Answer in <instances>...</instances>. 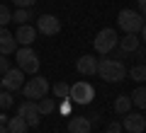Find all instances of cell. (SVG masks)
<instances>
[{
    "label": "cell",
    "mask_w": 146,
    "mask_h": 133,
    "mask_svg": "<svg viewBox=\"0 0 146 133\" xmlns=\"http://www.w3.org/2000/svg\"><path fill=\"white\" fill-rule=\"evenodd\" d=\"M10 22H12V12H10V7L0 3V27H7Z\"/></svg>",
    "instance_id": "24"
},
{
    "label": "cell",
    "mask_w": 146,
    "mask_h": 133,
    "mask_svg": "<svg viewBox=\"0 0 146 133\" xmlns=\"http://www.w3.org/2000/svg\"><path fill=\"white\" fill-rule=\"evenodd\" d=\"M27 20H32V7H17V12H12V22L17 24H27Z\"/></svg>",
    "instance_id": "21"
},
{
    "label": "cell",
    "mask_w": 146,
    "mask_h": 133,
    "mask_svg": "<svg viewBox=\"0 0 146 133\" xmlns=\"http://www.w3.org/2000/svg\"><path fill=\"white\" fill-rule=\"evenodd\" d=\"M122 128L129 133H144L146 131V116L141 111H134V114H124V121H122Z\"/></svg>",
    "instance_id": "9"
},
{
    "label": "cell",
    "mask_w": 146,
    "mask_h": 133,
    "mask_svg": "<svg viewBox=\"0 0 146 133\" xmlns=\"http://www.w3.org/2000/svg\"><path fill=\"white\" fill-rule=\"evenodd\" d=\"M12 3H15L17 7H34L36 0H12Z\"/></svg>",
    "instance_id": "28"
},
{
    "label": "cell",
    "mask_w": 146,
    "mask_h": 133,
    "mask_svg": "<svg viewBox=\"0 0 146 133\" xmlns=\"http://www.w3.org/2000/svg\"><path fill=\"white\" fill-rule=\"evenodd\" d=\"M124 128H122V123L119 121H112V123H107V128H105V133H122Z\"/></svg>",
    "instance_id": "26"
},
{
    "label": "cell",
    "mask_w": 146,
    "mask_h": 133,
    "mask_svg": "<svg viewBox=\"0 0 146 133\" xmlns=\"http://www.w3.org/2000/svg\"><path fill=\"white\" fill-rule=\"evenodd\" d=\"M0 123H5V126H7V116H5V114H0Z\"/></svg>",
    "instance_id": "32"
},
{
    "label": "cell",
    "mask_w": 146,
    "mask_h": 133,
    "mask_svg": "<svg viewBox=\"0 0 146 133\" xmlns=\"http://www.w3.org/2000/svg\"><path fill=\"white\" fill-rule=\"evenodd\" d=\"M27 128H29V126H27V121L20 116V114L7 119V131H10V133H27Z\"/></svg>",
    "instance_id": "16"
},
{
    "label": "cell",
    "mask_w": 146,
    "mask_h": 133,
    "mask_svg": "<svg viewBox=\"0 0 146 133\" xmlns=\"http://www.w3.org/2000/svg\"><path fill=\"white\" fill-rule=\"evenodd\" d=\"M136 3H139V7H141L139 15H141V17H146V0H136Z\"/></svg>",
    "instance_id": "29"
},
{
    "label": "cell",
    "mask_w": 146,
    "mask_h": 133,
    "mask_svg": "<svg viewBox=\"0 0 146 133\" xmlns=\"http://www.w3.org/2000/svg\"><path fill=\"white\" fill-rule=\"evenodd\" d=\"M0 133H10V131H7V126H5V123H0Z\"/></svg>",
    "instance_id": "33"
},
{
    "label": "cell",
    "mask_w": 146,
    "mask_h": 133,
    "mask_svg": "<svg viewBox=\"0 0 146 133\" xmlns=\"http://www.w3.org/2000/svg\"><path fill=\"white\" fill-rule=\"evenodd\" d=\"M117 24L122 27L124 34H139L141 27H144V20H141V15L136 10H119V15H117Z\"/></svg>",
    "instance_id": "6"
},
{
    "label": "cell",
    "mask_w": 146,
    "mask_h": 133,
    "mask_svg": "<svg viewBox=\"0 0 146 133\" xmlns=\"http://www.w3.org/2000/svg\"><path fill=\"white\" fill-rule=\"evenodd\" d=\"M76 68H78L80 75H88V77H90V75H95V73H98V58L85 53V56H80V58H78Z\"/></svg>",
    "instance_id": "14"
},
{
    "label": "cell",
    "mask_w": 146,
    "mask_h": 133,
    "mask_svg": "<svg viewBox=\"0 0 146 133\" xmlns=\"http://www.w3.org/2000/svg\"><path fill=\"white\" fill-rule=\"evenodd\" d=\"M117 46L122 48V53H134L136 48L141 46V39L136 34H124L119 41H117Z\"/></svg>",
    "instance_id": "15"
},
{
    "label": "cell",
    "mask_w": 146,
    "mask_h": 133,
    "mask_svg": "<svg viewBox=\"0 0 146 133\" xmlns=\"http://www.w3.org/2000/svg\"><path fill=\"white\" fill-rule=\"evenodd\" d=\"M7 70H10V58H5V56H0V75H5Z\"/></svg>",
    "instance_id": "27"
},
{
    "label": "cell",
    "mask_w": 146,
    "mask_h": 133,
    "mask_svg": "<svg viewBox=\"0 0 146 133\" xmlns=\"http://www.w3.org/2000/svg\"><path fill=\"white\" fill-rule=\"evenodd\" d=\"M22 85H25V73H22L20 68H10V70L3 75V90H7V92L22 90Z\"/></svg>",
    "instance_id": "10"
},
{
    "label": "cell",
    "mask_w": 146,
    "mask_h": 133,
    "mask_svg": "<svg viewBox=\"0 0 146 133\" xmlns=\"http://www.w3.org/2000/svg\"><path fill=\"white\" fill-rule=\"evenodd\" d=\"M15 51H17L15 34H10L5 27H0V53H3V56H10V53H15Z\"/></svg>",
    "instance_id": "12"
},
{
    "label": "cell",
    "mask_w": 146,
    "mask_h": 133,
    "mask_svg": "<svg viewBox=\"0 0 146 133\" xmlns=\"http://www.w3.org/2000/svg\"><path fill=\"white\" fill-rule=\"evenodd\" d=\"M56 109L63 114V116H68V114H71V109H73V102H71V99H61V104H58Z\"/></svg>",
    "instance_id": "25"
},
{
    "label": "cell",
    "mask_w": 146,
    "mask_h": 133,
    "mask_svg": "<svg viewBox=\"0 0 146 133\" xmlns=\"http://www.w3.org/2000/svg\"><path fill=\"white\" fill-rule=\"evenodd\" d=\"M12 102H15V99H12V92L0 90V109H3V111H7V109L12 107Z\"/></svg>",
    "instance_id": "23"
},
{
    "label": "cell",
    "mask_w": 146,
    "mask_h": 133,
    "mask_svg": "<svg viewBox=\"0 0 146 133\" xmlns=\"http://www.w3.org/2000/svg\"><path fill=\"white\" fill-rule=\"evenodd\" d=\"M141 41H146V22H144V27H141V36H139Z\"/></svg>",
    "instance_id": "31"
},
{
    "label": "cell",
    "mask_w": 146,
    "mask_h": 133,
    "mask_svg": "<svg viewBox=\"0 0 146 133\" xmlns=\"http://www.w3.org/2000/svg\"><path fill=\"white\" fill-rule=\"evenodd\" d=\"M95 97V87L90 85V82L80 80V82H73L71 90H68V99H71L73 104H78V107H88L90 102H93Z\"/></svg>",
    "instance_id": "3"
},
{
    "label": "cell",
    "mask_w": 146,
    "mask_h": 133,
    "mask_svg": "<svg viewBox=\"0 0 146 133\" xmlns=\"http://www.w3.org/2000/svg\"><path fill=\"white\" fill-rule=\"evenodd\" d=\"M131 97V107H139V109H146V87H136L134 92L129 94Z\"/></svg>",
    "instance_id": "17"
},
{
    "label": "cell",
    "mask_w": 146,
    "mask_h": 133,
    "mask_svg": "<svg viewBox=\"0 0 146 133\" xmlns=\"http://www.w3.org/2000/svg\"><path fill=\"white\" fill-rule=\"evenodd\" d=\"M129 109H131V97L129 94H119V97L115 99V111L124 116V114H129Z\"/></svg>",
    "instance_id": "18"
},
{
    "label": "cell",
    "mask_w": 146,
    "mask_h": 133,
    "mask_svg": "<svg viewBox=\"0 0 146 133\" xmlns=\"http://www.w3.org/2000/svg\"><path fill=\"white\" fill-rule=\"evenodd\" d=\"M68 90H71V85H66V82H54L51 85L54 97H58V99H68Z\"/></svg>",
    "instance_id": "22"
},
{
    "label": "cell",
    "mask_w": 146,
    "mask_h": 133,
    "mask_svg": "<svg viewBox=\"0 0 146 133\" xmlns=\"http://www.w3.org/2000/svg\"><path fill=\"white\" fill-rule=\"evenodd\" d=\"M15 39H17V46H32L36 39V29L32 24H20L15 31Z\"/></svg>",
    "instance_id": "11"
},
{
    "label": "cell",
    "mask_w": 146,
    "mask_h": 133,
    "mask_svg": "<svg viewBox=\"0 0 146 133\" xmlns=\"http://www.w3.org/2000/svg\"><path fill=\"white\" fill-rule=\"evenodd\" d=\"M36 34H44V36H54L61 31V22H58L56 15H39L36 20Z\"/></svg>",
    "instance_id": "7"
},
{
    "label": "cell",
    "mask_w": 146,
    "mask_h": 133,
    "mask_svg": "<svg viewBox=\"0 0 146 133\" xmlns=\"http://www.w3.org/2000/svg\"><path fill=\"white\" fill-rule=\"evenodd\" d=\"M144 116H146V109H144Z\"/></svg>",
    "instance_id": "35"
},
{
    "label": "cell",
    "mask_w": 146,
    "mask_h": 133,
    "mask_svg": "<svg viewBox=\"0 0 146 133\" xmlns=\"http://www.w3.org/2000/svg\"><path fill=\"white\" fill-rule=\"evenodd\" d=\"M127 75H129L134 82H139V85H141V82H146V63H139V66H134L129 73H127Z\"/></svg>",
    "instance_id": "20"
},
{
    "label": "cell",
    "mask_w": 146,
    "mask_h": 133,
    "mask_svg": "<svg viewBox=\"0 0 146 133\" xmlns=\"http://www.w3.org/2000/svg\"><path fill=\"white\" fill-rule=\"evenodd\" d=\"M15 61L22 73H29V75L39 73V56H36V51L32 46H20L15 51Z\"/></svg>",
    "instance_id": "2"
},
{
    "label": "cell",
    "mask_w": 146,
    "mask_h": 133,
    "mask_svg": "<svg viewBox=\"0 0 146 133\" xmlns=\"http://www.w3.org/2000/svg\"><path fill=\"white\" fill-rule=\"evenodd\" d=\"M93 123L88 116H71L68 119V133H90Z\"/></svg>",
    "instance_id": "13"
},
{
    "label": "cell",
    "mask_w": 146,
    "mask_h": 133,
    "mask_svg": "<svg viewBox=\"0 0 146 133\" xmlns=\"http://www.w3.org/2000/svg\"><path fill=\"white\" fill-rule=\"evenodd\" d=\"M98 75L105 82H122L127 77V68L117 58H102V61H98Z\"/></svg>",
    "instance_id": "1"
},
{
    "label": "cell",
    "mask_w": 146,
    "mask_h": 133,
    "mask_svg": "<svg viewBox=\"0 0 146 133\" xmlns=\"http://www.w3.org/2000/svg\"><path fill=\"white\" fill-rule=\"evenodd\" d=\"M17 114H20V116L27 121V126H29V128L39 126L42 114H39V109H36V102H34V99H25V102L20 104V111H17Z\"/></svg>",
    "instance_id": "8"
},
{
    "label": "cell",
    "mask_w": 146,
    "mask_h": 133,
    "mask_svg": "<svg viewBox=\"0 0 146 133\" xmlns=\"http://www.w3.org/2000/svg\"><path fill=\"white\" fill-rule=\"evenodd\" d=\"M0 90H3V75H0Z\"/></svg>",
    "instance_id": "34"
},
{
    "label": "cell",
    "mask_w": 146,
    "mask_h": 133,
    "mask_svg": "<svg viewBox=\"0 0 146 133\" xmlns=\"http://www.w3.org/2000/svg\"><path fill=\"white\" fill-rule=\"evenodd\" d=\"M36 109H39L42 116H46V114L56 111V102H54L51 97H42V99H36Z\"/></svg>",
    "instance_id": "19"
},
{
    "label": "cell",
    "mask_w": 146,
    "mask_h": 133,
    "mask_svg": "<svg viewBox=\"0 0 146 133\" xmlns=\"http://www.w3.org/2000/svg\"><path fill=\"white\" fill-rule=\"evenodd\" d=\"M22 90H25V97L27 99H42V97H46L49 94V90H51V85H49V80L46 77H42V75H34V77H29V80L22 85Z\"/></svg>",
    "instance_id": "5"
},
{
    "label": "cell",
    "mask_w": 146,
    "mask_h": 133,
    "mask_svg": "<svg viewBox=\"0 0 146 133\" xmlns=\"http://www.w3.org/2000/svg\"><path fill=\"white\" fill-rule=\"evenodd\" d=\"M117 41H119V36H117V31L112 29V27H105V29L98 31V36H95L93 46L98 53H102V56H107V53H112L117 48Z\"/></svg>",
    "instance_id": "4"
},
{
    "label": "cell",
    "mask_w": 146,
    "mask_h": 133,
    "mask_svg": "<svg viewBox=\"0 0 146 133\" xmlns=\"http://www.w3.org/2000/svg\"><path fill=\"white\" fill-rule=\"evenodd\" d=\"M90 123H93V126L100 123V114H90Z\"/></svg>",
    "instance_id": "30"
}]
</instances>
